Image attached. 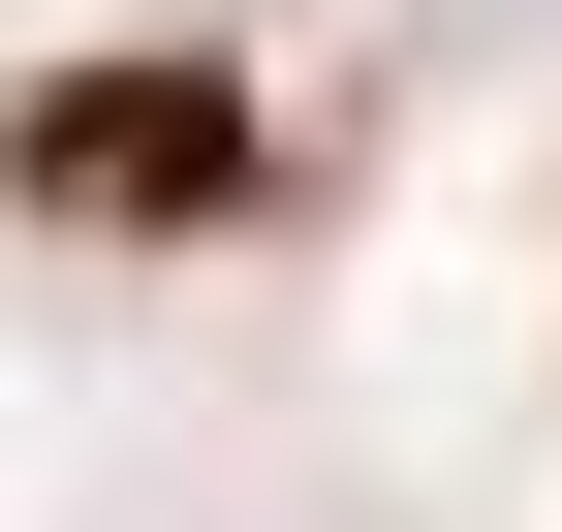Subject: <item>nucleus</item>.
<instances>
[{
	"mask_svg": "<svg viewBox=\"0 0 562 532\" xmlns=\"http://www.w3.org/2000/svg\"><path fill=\"white\" fill-rule=\"evenodd\" d=\"M0 188H32V220H250V95L220 63H32V95H0Z\"/></svg>",
	"mask_w": 562,
	"mask_h": 532,
	"instance_id": "1",
	"label": "nucleus"
}]
</instances>
